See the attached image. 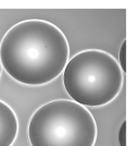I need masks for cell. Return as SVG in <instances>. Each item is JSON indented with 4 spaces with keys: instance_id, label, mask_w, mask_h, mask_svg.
I'll list each match as a JSON object with an SVG mask.
<instances>
[{
    "instance_id": "obj_2",
    "label": "cell",
    "mask_w": 138,
    "mask_h": 146,
    "mask_svg": "<svg viewBox=\"0 0 138 146\" xmlns=\"http://www.w3.org/2000/svg\"><path fill=\"white\" fill-rule=\"evenodd\" d=\"M123 71L112 56L102 50H84L66 63L63 84L66 93L82 106L98 107L116 97L122 88Z\"/></svg>"
},
{
    "instance_id": "obj_1",
    "label": "cell",
    "mask_w": 138,
    "mask_h": 146,
    "mask_svg": "<svg viewBox=\"0 0 138 146\" xmlns=\"http://www.w3.org/2000/svg\"><path fill=\"white\" fill-rule=\"evenodd\" d=\"M69 44L55 25L42 20H26L13 25L0 44L1 67L25 85L51 82L64 70Z\"/></svg>"
},
{
    "instance_id": "obj_7",
    "label": "cell",
    "mask_w": 138,
    "mask_h": 146,
    "mask_svg": "<svg viewBox=\"0 0 138 146\" xmlns=\"http://www.w3.org/2000/svg\"><path fill=\"white\" fill-rule=\"evenodd\" d=\"M1 68L2 67H1V62H0V75H1Z\"/></svg>"
},
{
    "instance_id": "obj_6",
    "label": "cell",
    "mask_w": 138,
    "mask_h": 146,
    "mask_svg": "<svg viewBox=\"0 0 138 146\" xmlns=\"http://www.w3.org/2000/svg\"><path fill=\"white\" fill-rule=\"evenodd\" d=\"M119 142L120 146H126V121L123 122L119 132Z\"/></svg>"
},
{
    "instance_id": "obj_3",
    "label": "cell",
    "mask_w": 138,
    "mask_h": 146,
    "mask_svg": "<svg viewBox=\"0 0 138 146\" xmlns=\"http://www.w3.org/2000/svg\"><path fill=\"white\" fill-rule=\"evenodd\" d=\"M97 124L79 104L58 99L42 105L30 118V146H94Z\"/></svg>"
},
{
    "instance_id": "obj_5",
    "label": "cell",
    "mask_w": 138,
    "mask_h": 146,
    "mask_svg": "<svg viewBox=\"0 0 138 146\" xmlns=\"http://www.w3.org/2000/svg\"><path fill=\"white\" fill-rule=\"evenodd\" d=\"M120 63L121 69L123 72H126V40L123 42L120 49Z\"/></svg>"
},
{
    "instance_id": "obj_4",
    "label": "cell",
    "mask_w": 138,
    "mask_h": 146,
    "mask_svg": "<svg viewBox=\"0 0 138 146\" xmlns=\"http://www.w3.org/2000/svg\"><path fill=\"white\" fill-rule=\"evenodd\" d=\"M18 119L11 107L0 100V146H11L18 135Z\"/></svg>"
}]
</instances>
